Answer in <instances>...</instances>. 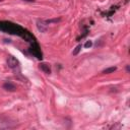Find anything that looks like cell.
I'll use <instances>...</instances> for the list:
<instances>
[{
  "label": "cell",
  "mask_w": 130,
  "mask_h": 130,
  "mask_svg": "<svg viewBox=\"0 0 130 130\" xmlns=\"http://www.w3.org/2000/svg\"><path fill=\"white\" fill-rule=\"evenodd\" d=\"M0 31H4V32L10 34V35H15V36L22 38L29 44V49H28L29 53L39 60H41L43 58V54H42L41 48L37 42V39L35 38V36L32 34H30L24 27L20 26L19 24L13 23L11 21L0 20Z\"/></svg>",
  "instance_id": "obj_1"
},
{
  "label": "cell",
  "mask_w": 130,
  "mask_h": 130,
  "mask_svg": "<svg viewBox=\"0 0 130 130\" xmlns=\"http://www.w3.org/2000/svg\"><path fill=\"white\" fill-rule=\"evenodd\" d=\"M7 65H8V67H10V68H12V69H15L16 67L19 66V61H18L15 57L9 56L8 59H7Z\"/></svg>",
  "instance_id": "obj_2"
},
{
  "label": "cell",
  "mask_w": 130,
  "mask_h": 130,
  "mask_svg": "<svg viewBox=\"0 0 130 130\" xmlns=\"http://www.w3.org/2000/svg\"><path fill=\"white\" fill-rule=\"evenodd\" d=\"M37 27H38V29H39L40 31L45 32V31H47V29H48V23H47L46 20L39 19V20L37 21Z\"/></svg>",
  "instance_id": "obj_3"
},
{
  "label": "cell",
  "mask_w": 130,
  "mask_h": 130,
  "mask_svg": "<svg viewBox=\"0 0 130 130\" xmlns=\"http://www.w3.org/2000/svg\"><path fill=\"white\" fill-rule=\"evenodd\" d=\"M39 68L46 74H51V67H50V64L48 63H45V62H41L40 65H39Z\"/></svg>",
  "instance_id": "obj_4"
},
{
  "label": "cell",
  "mask_w": 130,
  "mask_h": 130,
  "mask_svg": "<svg viewBox=\"0 0 130 130\" xmlns=\"http://www.w3.org/2000/svg\"><path fill=\"white\" fill-rule=\"evenodd\" d=\"M3 88H4L5 90H7V91H15V90H16V86H15L12 82H10V81L4 82V83H3Z\"/></svg>",
  "instance_id": "obj_5"
},
{
  "label": "cell",
  "mask_w": 130,
  "mask_h": 130,
  "mask_svg": "<svg viewBox=\"0 0 130 130\" xmlns=\"http://www.w3.org/2000/svg\"><path fill=\"white\" fill-rule=\"evenodd\" d=\"M117 70V67L116 66H113V67H109V68H106L105 70H103V74H110V73H113L114 71Z\"/></svg>",
  "instance_id": "obj_6"
},
{
  "label": "cell",
  "mask_w": 130,
  "mask_h": 130,
  "mask_svg": "<svg viewBox=\"0 0 130 130\" xmlns=\"http://www.w3.org/2000/svg\"><path fill=\"white\" fill-rule=\"evenodd\" d=\"M80 50H81V45H78V46H76V48L73 50V52H72V55H74V56H76L79 52H80Z\"/></svg>",
  "instance_id": "obj_7"
},
{
  "label": "cell",
  "mask_w": 130,
  "mask_h": 130,
  "mask_svg": "<svg viewBox=\"0 0 130 130\" xmlns=\"http://www.w3.org/2000/svg\"><path fill=\"white\" fill-rule=\"evenodd\" d=\"M91 46H92V41H90V40L89 41H86V43L84 44V47L85 48H90Z\"/></svg>",
  "instance_id": "obj_8"
},
{
  "label": "cell",
  "mask_w": 130,
  "mask_h": 130,
  "mask_svg": "<svg viewBox=\"0 0 130 130\" xmlns=\"http://www.w3.org/2000/svg\"><path fill=\"white\" fill-rule=\"evenodd\" d=\"M23 1H26V2H35V0H23Z\"/></svg>",
  "instance_id": "obj_9"
},
{
  "label": "cell",
  "mask_w": 130,
  "mask_h": 130,
  "mask_svg": "<svg viewBox=\"0 0 130 130\" xmlns=\"http://www.w3.org/2000/svg\"><path fill=\"white\" fill-rule=\"evenodd\" d=\"M126 70H127V72H129V65L126 66Z\"/></svg>",
  "instance_id": "obj_10"
}]
</instances>
